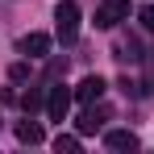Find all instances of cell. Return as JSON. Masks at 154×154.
Wrapping results in <instances>:
<instances>
[{
    "instance_id": "cell-1",
    "label": "cell",
    "mask_w": 154,
    "mask_h": 154,
    "mask_svg": "<svg viewBox=\"0 0 154 154\" xmlns=\"http://www.w3.org/2000/svg\"><path fill=\"white\" fill-rule=\"evenodd\" d=\"M54 21H58V38L63 42H75V33H79V4L75 0H58Z\"/></svg>"
},
{
    "instance_id": "cell-2",
    "label": "cell",
    "mask_w": 154,
    "mask_h": 154,
    "mask_svg": "<svg viewBox=\"0 0 154 154\" xmlns=\"http://www.w3.org/2000/svg\"><path fill=\"white\" fill-rule=\"evenodd\" d=\"M125 17H129V0H104L100 8H96V25H100V29L121 25Z\"/></svg>"
},
{
    "instance_id": "cell-3",
    "label": "cell",
    "mask_w": 154,
    "mask_h": 154,
    "mask_svg": "<svg viewBox=\"0 0 154 154\" xmlns=\"http://www.w3.org/2000/svg\"><path fill=\"white\" fill-rule=\"evenodd\" d=\"M75 100V92H67V88H50V100H46V112H50V121H67V108Z\"/></svg>"
},
{
    "instance_id": "cell-4",
    "label": "cell",
    "mask_w": 154,
    "mask_h": 154,
    "mask_svg": "<svg viewBox=\"0 0 154 154\" xmlns=\"http://www.w3.org/2000/svg\"><path fill=\"white\" fill-rule=\"evenodd\" d=\"M100 96H104V79H100V75H88V79L75 88V100H79V104H92V100H100Z\"/></svg>"
},
{
    "instance_id": "cell-5",
    "label": "cell",
    "mask_w": 154,
    "mask_h": 154,
    "mask_svg": "<svg viewBox=\"0 0 154 154\" xmlns=\"http://www.w3.org/2000/svg\"><path fill=\"white\" fill-rule=\"evenodd\" d=\"M46 50H50V38L46 33H25L21 38V54H29V58H42Z\"/></svg>"
},
{
    "instance_id": "cell-6",
    "label": "cell",
    "mask_w": 154,
    "mask_h": 154,
    "mask_svg": "<svg viewBox=\"0 0 154 154\" xmlns=\"http://www.w3.org/2000/svg\"><path fill=\"white\" fill-rule=\"evenodd\" d=\"M104 146H108V150H137V137H133L129 129H112V133L104 137Z\"/></svg>"
},
{
    "instance_id": "cell-7",
    "label": "cell",
    "mask_w": 154,
    "mask_h": 154,
    "mask_svg": "<svg viewBox=\"0 0 154 154\" xmlns=\"http://www.w3.org/2000/svg\"><path fill=\"white\" fill-rule=\"evenodd\" d=\"M104 121H108V108H88V112L79 117V133H96Z\"/></svg>"
},
{
    "instance_id": "cell-8",
    "label": "cell",
    "mask_w": 154,
    "mask_h": 154,
    "mask_svg": "<svg viewBox=\"0 0 154 154\" xmlns=\"http://www.w3.org/2000/svg\"><path fill=\"white\" fill-rule=\"evenodd\" d=\"M17 137H21L25 146H38L46 133H42V125H33V121H21V125H17Z\"/></svg>"
},
{
    "instance_id": "cell-9",
    "label": "cell",
    "mask_w": 154,
    "mask_h": 154,
    "mask_svg": "<svg viewBox=\"0 0 154 154\" xmlns=\"http://www.w3.org/2000/svg\"><path fill=\"white\" fill-rule=\"evenodd\" d=\"M54 150L63 154V150H79V137H71V133H58L54 137Z\"/></svg>"
},
{
    "instance_id": "cell-10",
    "label": "cell",
    "mask_w": 154,
    "mask_h": 154,
    "mask_svg": "<svg viewBox=\"0 0 154 154\" xmlns=\"http://www.w3.org/2000/svg\"><path fill=\"white\" fill-rule=\"evenodd\" d=\"M21 108H25V112L42 108V92H25V96H21Z\"/></svg>"
},
{
    "instance_id": "cell-11",
    "label": "cell",
    "mask_w": 154,
    "mask_h": 154,
    "mask_svg": "<svg viewBox=\"0 0 154 154\" xmlns=\"http://www.w3.org/2000/svg\"><path fill=\"white\" fill-rule=\"evenodd\" d=\"M8 75H13V79H17V83H21V79L29 75V67H25V63H13V67H8Z\"/></svg>"
},
{
    "instance_id": "cell-12",
    "label": "cell",
    "mask_w": 154,
    "mask_h": 154,
    "mask_svg": "<svg viewBox=\"0 0 154 154\" xmlns=\"http://www.w3.org/2000/svg\"><path fill=\"white\" fill-rule=\"evenodd\" d=\"M142 25L154 29V4H146V8H142Z\"/></svg>"
}]
</instances>
